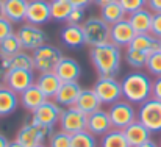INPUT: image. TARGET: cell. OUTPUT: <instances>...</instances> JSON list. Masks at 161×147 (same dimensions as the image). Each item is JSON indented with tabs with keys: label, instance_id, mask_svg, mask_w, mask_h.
Segmentation results:
<instances>
[{
	"label": "cell",
	"instance_id": "1",
	"mask_svg": "<svg viewBox=\"0 0 161 147\" xmlns=\"http://www.w3.org/2000/svg\"><path fill=\"white\" fill-rule=\"evenodd\" d=\"M89 59L99 74V77L116 75L120 69L122 63V52L113 42H105L102 46L91 47L89 50Z\"/></svg>",
	"mask_w": 161,
	"mask_h": 147
},
{
	"label": "cell",
	"instance_id": "2",
	"mask_svg": "<svg viewBox=\"0 0 161 147\" xmlns=\"http://www.w3.org/2000/svg\"><path fill=\"white\" fill-rule=\"evenodd\" d=\"M122 97L128 100L130 103H144L147 99L152 97V78L141 72L135 71L127 74L122 82Z\"/></svg>",
	"mask_w": 161,
	"mask_h": 147
},
{
	"label": "cell",
	"instance_id": "3",
	"mask_svg": "<svg viewBox=\"0 0 161 147\" xmlns=\"http://www.w3.org/2000/svg\"><path fill=\"white\" fill-rule=\"evenodd\" d=\"M83 35H85V42L89 47H96V46H102L105 42H109V28L111 25L105 22L102 17L92 16L88 17L83 24Z\"/></svg>",
	"mask_w": 161,
	"mask_h": 147
},
{
	"label": "cell",
	"instance_id": "4",
	"mask_svg": "<svg viewBox=\"0 0 161 147\" xmlns=\"http://www.w3.org/2000/svg\"><path fill=\"white\" fill-rule=\"evenodd\" d=\"M52 133H53V127H47V125L30 121L19 128L16 139L25 147H35L38 144H44L50 138Z\"/></svg>",
	"mask_w": 161,
	"mask_h": 147
},
{
	"label": "cell",
	"instance_id": "5",
	"mask_svg": "<svg viewBox=\"0 0 161 147\" xmlns=\"http://www.w3.org/2000/svg\"><path fill=\"white\" fill-rule=\"evenodd\" d=\"M33 64H35V72L46 74V72H53L61 58L64 56L63 52L50 44H44L39 49H36L33 53Z\"/></svg>",
	"mask_w": 161,
	"mask_h": 147
},
{
	"label": "cell",
	"instance_id": "6",
	"mask_svg": "<svg viewBox=\"0 0 161 147\" xmlns=\"http://www.w3.org/2000/svg\"><path fill=\"white\" fill-rule=\"evenodd\" d=\"M138 121L152 133H161V100L150 97L141 103L138 110Z\"/></svg>",
	"mask_w": 161,
	"mask_h": 147
},
{
	"label": "cell",
	"instance_id": "7",
	"mask_svg": "<svg viewBox=\"0 0 161 147\" xmlns=\"http://www.w3.org/2000/svg\"><path fill=\"white\" fill-rule=\"evenodd\" d=\"M16 35L20 41L22 50H27V52H35L41 46L47 44V33L39 25H33L27 22L19 27Z\"/></svg>",
	"mask_w": 161,
	"mask_h": 147
},
{
	"label": "cell",
	"instance_id": "8",
	"mask_svg": "<svg viewBox=\"0 0 161 147\" xmlns=\"http://www.w3.org/2000/svg\"><path fill=\"white\" fill-rule=\"evenodd\" d=\"M108 114H109L113 128H119V130H124L125 127H128L131 122L138 119V111L135 110L133 103H130L128 100L114 102L109 106Z\"/></svg>",
	"mask_w": 161,
	"mask_h": 147
},
{
	"label": "cell",
	"instance_id": "9",
	"mask_svg": "<svg viewBox=\"0 0 161 147\" xmlns=\"http://www.w3.org/2000/svg\"><path fill=\"white\" fill-rule=\"evenodd\" d=\"M94 93L97 94L99 100L107 105H113L114 102L122 99V86L120 82L116 80L114 75H107V77H99L97 82L92 86Z\"/></svg>",
	"mask_w": 161,
	"mask_h": 147
},
{
	"label": "cell",
	"instance_id": "10",
	"mask_svg": "<svg viewBox=\"0 0 161 147\" xmlns=\"http://www.w3.org/2000/svg\"><path fill=\"white\" fill-rule=\"evenodd\" d=\"M58 124H59V130H63L69 135H74V133L86 130L88 114L80 111L77 106H67V108H63Z\"/></svg>",
	"mask_w": 161,
	"mask_h": 147
},
{
	"label": "cell",
	"instance_id": "11",
	"mask_svg": "<svg viewBox=\"0 0 161 147\" xmlns=\"http://www.w3.org/2000/svg\"><path fill=\"white\" fill-rule=\"evenodd\" d=\"M61 113H63V106H59L53 99H47L39 108H36L31 113V121L47 127H55L59 122Z\"/></svg>",
	"mask_w": 161,
	"mask_h": 147
},
{
	"label": "cell",
	"instance_id": "12",
	"mask_svg": "<svg viewBox=\"0 0 161 147\" xmlns=\"http://www.w3.org/2000/svg\"><path fill=\"white\" fill-rule=\"evenodd\" d=\"M36 82L35 71L27 69H9L5 75V86L13 89L14 93L20 94L30 86H33Z\"/></svg>",
	"mask_w": 161,
	"mask_h": 147
},
{
	"label": "cell",
	"instance_id": "13",
	"mask_svg": "<svg viewBox=\"0 0 161 147\" xmlns=\"http://www.w3.org/2000/svg\"><path fill=\"white\" fill-rule=\"evenodd\" d=\"M52 20L50 16V2L49 0H28L25 22L33 25H44Z\"/></svg>",
	"mask_w": 161,
	"mask_h": 147
},
{
	"label": "cell",
	"instance_id": "14",
	"mask_svg": "<svg viewBox=\"0 0 161 147\" xmlns=\"http://www.w3.org/2000/svg\"><path fill=\"white\" fill-rule=\"evenodd\" d=\"M135 36H136V31L133 30V27H131V24L128 22L127 17L113 24L111 28H109V42L116 44L120 49L128 47Z\"/></svg>",
	"mask_w": 161,
	"mask_h": 147
},
{
	"label": "cell",
	"instance_id": "15",
	"mask_svg": "<svg viewBox=\"0 0 161 147\" xmlns=\"http://www.w3.org/2000/svg\"><path fill=\"white\" fill-rule=\"evenodd\" d=\"M111 128H113V124H111V119H109V114H108L107 110L99 108L97 111H94L88 116L86 130L91 132L94 136H103Z\"/></svg>",
	"mask_w": 161,
	"mask_h": 147
},
{
	"label": "cell",
	"instance_id": "16",
	"mask_svg": "<svg viewBox=\"0 0 161 147\" xmlns=\"http://www.w3.org/2000/svg\"><path fill=\"white\" fill-rule=\"evenodd\" d=\"M53 72L58 75V78L63 83L64 82H78V78L81 75V66L78 64L77 59H74L70 56H63Z\"/></svg>",
	"mask_w": 161,
	"mask_h": 147
},
{
	"label": "cell",
	"instance_id": "17",
	"mask_svg": "<svg viewBox=\"0 0 161 147\" xmlns=\"http://www.w3.org/2000/svg\"><path fill=\"white\" fill-rule=\"evenodd\" d=\"M81 89L83 88L80 86L78 82H64V83H61L53 100L63 108L74 106L78 96H80V93H81Z\"/></svg>",
	"mask_w": 161,
	"mask_h": 147
},
{
	"label": "cell",
	"instance_id": "18",
	"mask_svg": "<svg viewBox=\"0 0 161 147\" xmlns=\"http://www.w3.org/2000/svg\"><path fill=\"white\" fill-rule=\"evenodd\" d=\"M124 135H125L130 147H138V146H141V144H144L146 141L152 139L150 138L152 136V132L144 124H141L138 119L135 122H131L128 127L124 128Z\"/></svg>",
	"mask_w": 161,
	"mask_h": 147
},
{
	"label": "cell",
	"instance_id": "19",
	"mask_svg": "<svg viewBox=\"0 0 161 147\" xmlns=\"http://www.w3.org/2000/svg\"><path fill=\"white\" fill-rule=\"evenodd\" d=\"M152 17H153V13L146 6V8H141L138 11H133L130 14H127V19L128 22L131 24L133 30L136 31V35H141V33H150V28H152Z\"/></svg>",
	"mask_w": 161,
	"mask_h": 147
},
{
	"label": "cell",
	"instance_id": "20",
	"mask_svg": "<svg viewBox=\"0 0 161 147\" xmlns=\"http://www.w3.org/2000/svg\"><path fill=\"white\" fill-rule=\"evenodd\" d=\"M59 36H61L63 44L66 47H69V49H78V47L86 46L81 25H69V24H66V27L61 30Z\"/></svg>",
	"mask_w": 161,
	"mask_h": 147
},
{
	"label": "cell",
	"instance_id": "21",
	"mask_svg": "<svg viewBox=\"0 0 161 147\" xmlns=\"http://www.w3.org/2000/svg\"><path fill=\"white\" fill-rule=\"evenodd\" d=\"M46 100H47V97L44 96V93H42L36 85L30 86L28 89H25L24 93L19 94V102H20V105H22L25 110L31 111V113H33L36 108H39Z\"/></svg>",
	"mask_w": 161,
	"mask_h": 147
},
{
	"label": "cell",
	"instance_id": "22",
	"mask_svg": "<svg viewBox=\"0 0 161 147\" xmlns=\"http://www.w3.org/2000/svg\"><path fill=\"white\" fill-rule=\"evenodd\" d=\"M28 0H5V17L13 24H22L27 17Z\"/></svg>",
	"mask_w": 161,
	"mask_h": 147
},
{
	"label": "cell",
	"instance_id": "23",
	"mask_svg": "<svg viewBox=\"0 0 161 147\" xmlns=\"http://www.w3.org/2000/svg\"><path fill=\"white\" fill-rule=\"evenodd\" d=\"M61 80L58 78V75L55 72H46V74H39V77L36 78L35 85L44 93V96L47 99H55L59 86H61Z\"/></svg>",
	"mask_w": 161,
	"mask_h": 147
},
{
	"label": "cell",
	"instance_id": "24",
	"mask_svg": "<svg viewBox=\"0 0 161 147\" xmlns=\"http://www.w3.org/2000/svg\"><path fill=\"white\" fill-rule=\"evenodd\" d=\"M131 49L139 50V52H146L147 55L160 50L161 47V39H158L157 36H153L152 33H141V35H136L133 38V41L130 42Z\"/></svg>",
	"mask_w": 161,
	"mask_h": 147
},
{
	"label": "cell",
	"instance_id": "25",
	"mask_svg": "<svg viewBox=\"0 0 161 147\" xmlns=\"http://www.w3.org/2000/svg\"><path fill=\"white\" fill-rule=\"evenodd\" d=\"M74 106H77L80 111H83L85 114L89 116L91 113L97 111L102 106V102L99 100L97 94L91 88V89H81V93H80V96H78V99H77V102H75Z\"/></svg>",
	"mask_w": 161,
	"mask_h": 147
},
{
	"label": "cell",
	"instance_id": "26",
	"mask_svg": "<svg viewBox=\"0 0 161 147\" xmlns=\"http://www.w3.org/2000/svg\"><path fill=\"white\" fill-rule=\"evenodd\" d=\"M19 94L9 89L8 86H0V116L13 114L19 106Z\"/></svg>",
	"mask_w": 161,
	"mask_h": 147
},
{
	"label": "cell",
	"instance_id": "27",
	"mask_svg": "<svg viewBox=\"0 0 161 147\" xmlns=\"http://www.w3.org/2000/svg\"><path fill=\"white\" fill-rule=\"evenodd\" d=\"M100 17H102L105 22H108L109 25H113V24H116V22L125 19V17H127V13H125V9L120 6V3L116 0V2L107 5V6L100 8Z\"/></svg>",
	"mask_w": 161,
	"mask_h": 147
},
{
	"label": "cell",
	"instance_id": "28",
	"mask_svg": "<svg viewBox=\"0 0 161 147\" xmlns=\"http://www.w3.org/2000/svg\"><path fill=\"white\" fill-rule=\"evenodd\" d=\"M9 69H27V71H35L33 64V55H30L27 50H20L16 55L8 58V71Z\"/></svg>",
	"mask_w": 161,
	"mask_h": 147
},
{
	"label": "cell",
	"instance_id": "29",
	"mask_svg": "<svg viewBox=\"0 0 161 147\" xmlns=\"http://www.w3.org/2000/svg\"><path fill=\"white\" fill-rule=\"evenodd\" d=\"M74 6L69 0H50V16L52 20L56 22H66Z\"/></svg>",
	"mask_w": 161,
	"mask_h": 147
},
{
	"label": "cell",
	"instance_id": "30",
	"mask_svg": "<svg viewBox=\"0 0 161 147\" xmlns=\"http://www.w3.org/2000/svg\"><path fill=\"white\" fill-rule=\"evenodd\" d=\"M102 147H130L125 135H124V130H119V128H111L107 135L102 136Z\"/></svg>",
	"mask_w": 161,
	"mask_h": 147
},
{
	"label": "cell",
	"instance_id": "31",
	"mask_svg": "<svg viewBox=\"0 0 161 147\" xmlns=\"http://www.w3.org/2000/svg\"><path fill=\"white\" fill-rule=\"evenodd\" d=\"M147 58H149V55L146 52H139V50H135V49H131V47H127L125 61H127V64L130 67H133L136 71H141L142 67H146Z\"/></svg>",
	"mask_w": 161,
	"mask_h": 147
},
{
	"label": "cell",
	"instance_id": "32",
	"mask_svg": "<svg viewBox=\"0 0 161 147\" xmlns=\"http://www.w3.org/2000/svg\"><path fill=\"white\" fill-rule=\"evenodd\" d=\"M20 50H22V46H20V41H19V38H17L16 33H11L3 41H0V53L5 55L6 58L16 55Z\"/></svg>",
	"mask_w": 161,
	"mask_h": 147
},
{
	"label": "cell",
	"instance_id": "33",
	"mask_svg": "<svg viewBox=\"0 0 161 147\" xmlns=\"http://www.w3.org/2000/svg\"><path fill=\"white\" fill-rule=\"evenodd\" d=\"M70 147H97V139L91 132L83 130L70 135Z\"/></svg>",
	"mask_w": 161,
	"mask_h": 147
},
{
	"label": "cell",
	"instance_id": "34",
	"mask_svg": "<svg viewBox=\"0 0 161 147\" xmlns=\"http://www.w3.org/2000/svg\"><path fill=\"white\" fill-rule=\"evenodd\" d=\"M146 69H147L149 74H152L155 77H160L161 75V50H157V52L149 55Z\"/></svg>",
	"mask_w": 161,
	"mask_h": 147
},
{
	"label": "cell",
	"instance_id": "35",
	"mask_svg": "<svg viewBox=\"0 0 161 147\" xmlns=\"http://www.w3.org/2000/svg\"><path fill=\"white\" fill-rule=\"evenodd\" d=\"M49 147H70V135L63 130L53 132L49 138Z\"/></svg>",
	"mask_w": 161,
	"mask_h": 147
},
{
	"label": "cell",
	"instance_id": "36",
	"mask_svg": "<svg viewBox=\"0 0 161 147\" xmlns=\"http://www.w3.org/2000/svg\"><path fill=\"white\" fill-rule=\"evenodd\" d=\"M120 3V6L125 9L127 14L133 13V11H138L141 8H146L147 6V0H117Z\"/></svg>",
	"mask_w": 161,
	"mask_h": 147
},
{
	"label": "cell",
	"instance_id": "37",
	"mask_svg": "<svg viewBox=\"0 0 161 147\" xmlns=\"http://www.w3.org/2000/svg\"><path fill=\"white\" fill-rule=\"evenodd\" d=\"M85 20H86V17H85V8H74L70 11L66 24H69V25H81Z\"/></svg>",
	"mask_w": 161,
	"mask_h": 147
},
{
	"label": "cell",
	"instance_id": "38",
	"mask_svg": "<svg viewBox=\"0 0 161 147\" xmlns=\"http://www.w3.org/2000/svg\"><path fill=\"white\" fill-rule=\"evenodd\" d=\"M11 33H14L13 30V22L8 20L6 17H2L0 19V41H3L6 36H9Z\"/></svg>",
	"mask_w": 161,
	"mask_h": 147
},
{
	"label": "cell",
	"instance_id": "39",
	"mask_svg": "<svg viewBox=\"0 0 161 147\" xmlns=\"http://www.w3.org/2000/svg\"><path fill=\"white\" fill-rule=\"evenodd\" d=\"M150 33H152L153 36H157L158 39H161V13H153Z\"/></svg>",
	"mask_w": 161,
	"mask_h": 147
},
{
	"label": "cell",
	"instance_id": "40",
	"mask_svg": "<svg viewBox=\"0 0 161 147\" xmlns=\"http://www.w3.org/2000/svg\"><path fill=\"white\" fill-rule=\"evenodd\" d=\"M152 97L161 100V75L152 82Z\"/></svg>",
	"mask_w": 161,
	"mask_h": 147
},
{
	"label": "cell",
	"instance_id": "41",
	"mask_svg": "<svg viewBox=\"0 0 161 147\" xmlns=\"http://www.w3.org/2000/svg\"><path fill=\"white\" fill-rule=\"evenodd\" d=\"M147 8L152 13H161V0H147Z\"/></svg>",
	"mask_w": 161,
	"mask_h": 147
},
{
	"label": "cell",
	"instance_id": "42",
	"mask_svg": "<svg viewBox=\"0 0 161 147\" xmlns=\"http://www.w3.org/2000/svg\"><path fill=\"white\" fill-rule=\"evenodd\" d=\"M69 2H70V5L74 8H85L86 9L94 0H69Z\"/></svg>",
	"mask_w": 161,
	"mask_h": 147
},
{
	"label": "cell",
	"instance_id": "43",
	"mask_svg": "<svg viewBox=\"0 0 161 147\" xmlns=\"http://www.w3.org/2000/svg\"><path fill=\"white\" fill-rule=\"evenodd\" d=\"M8 72V58L0 53V75H6Z\"/></svg>",
	"mask_w": 161,
	"mask_h": 147
},
{
	"label": "cell",
	"instance_id": "44",
	"mask_svg": "<svg viewBox=\"0 0 161 147\" xmlns=\"http://www.w3.org/2000/svg\"><path fill=\"white\" fill-rule=\"evenodd\" d=\"M113 2H116V0H94L92 3H94V5H97L99 8H103V6H107V5L113 3Z\"/></svg>",
	"mask_w": 161,
	"mask_h": 147
},
{
	"label": "cell",
	"instance_id": "45",
	"mask_svg": "<svg viewBox=\"0 0 161 147\" xmlns=\"http://www.w3.org/2000/svg\"><path fill=\"white\" fill-rule=\"evenodd\" d=\"M138 147H160L155 141H152V139H149V141H146L144 144H141V146H138Z\"/></svg>",
	"mask_w": 161,
	"mask_h": 147
},
{
	"label": "cell",
	"instance_id": "46",
	"mask_svg": "<svg viewBox=\"0 0 161 147\" xmlns=\"http://www.w3.org/2000/svg\"><path fill=\"white\" fill-rule=\"evenodd\" d=\"M8 143H9V141H8V138H6L5 135H2V133H0V147H8Z\"/></svg>",
	"mask_w": 161,
	"mask_h": 147
},
{
	"label": "cell",
	"instance_id": "47",
	"mask_svg": "<svg viewBox=\"0 0 161 147\" xmlns=\"http://www.w3.org/2000/svg\"><path fill=\"white\" fill-rule=\"evenodd\" d=\"M8 147H25V146L20 144L17 139H14V141H9V143H8Z\"/></svg>",
	"mask_w": 161,
	"mask_h": 147
},
{
	"label": "cell",
	"instance_id": "48",
	"mask_svg": "<svg viewBox=\"0 0 161 147\" xmlns=\"http://www.w3.org/2000/svg\"><path fill=\"white\" fill-rule=\"evenodd\" d=\"M5 17V0H0V19Z\"/></svg>",
	"mask_w": 161,
	"mask_h": 147
},
{
	"label": "cell",
	"instance_id": "49",
	"mask_svg": "<svg viewBox=\"0 0 161 147\" xmlns=\"http://www.w3.org/2000/svg\"><path fill=\"white\" fill-rule=\"evenodd\" d=\"M5 85V75H0V86Z\"/></svg>",
	"mask_w": 161,
	"mask_h": 147
},
{
	"label": "cell",
	"instance_id": "50",
	"mask_svg": "<svg viewBox=\"0 0 161 147\" xmlns=\"http://www.w3.org/2000/svg\"><path fill=\"white\" fill-rule=\"evenodd\" d=\"M35 147H47V146H44V144H38V146H35Z\"/></svg>",
	"mask_w": 161,
	"mask_h": 147
},
{
	"label": "cell",
	"instance_id": "51",
	"mask_svg": "<svg viewBox=\"0 0 161 147\" xmlns=\"http://www.w3.org/2000/svg\"><path fill=\"white\" fill-rule=\"evenodd\" d=\"M160 147H161V141H160Z\"/></svg>",
	"mask_w": 161,
	"mask_h": 147
},
{
	"label": "cell",
	"instance_id": "52",
	"mask_svg": "<svg viewBox=\"0 0 161 147\" xmlns=\"http://www.w3.org/2000/svg\"><path fill=\"white\" fill-rule=\"evenodd\" d=\"M160 50H161V47H160Z\"/></svg>",
	"mask_w": 161,
	"mask_h": 147
}]
</instances>
